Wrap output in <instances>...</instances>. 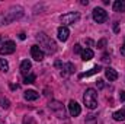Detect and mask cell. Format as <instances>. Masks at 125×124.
Returning a JSON list of instances; mask_svg holds the SVG:
<instances>
[{"label": "cell", "instance_id": "obj_31", "mask_svg": "<svg viewBox=\"0 0 125 124\" xmlns=\"http://www.w3.org/2000/svg\"><path fill=\"white\" fill-rule=\"evenodd\" d=\"M121 54H122V56H125V44L121 47Z\"/></svg>", "mask_w": 125, "mask_h": 124}, {"label": "cell", "instance_id": "obj_2", "mask_svg": "<svg viewBox=\"0 0 125 124\" xmlns=\"http://www.w3.org/2000/svg\"><path fill=\"white\" fill-rule=\"evenodd\" d=\"M36 38H38V41L41 42V45L45 48V51L48 53V54H51V53H55L57 51V44L51 39V38H48L45 34H38L36 35Z\"/></svg>", "mask_w": 125, "mask_h": 124}, {"label": "cell", "instance_id": "obj_7", "mask_svg": "<svg viewBox=\"0 0 125 124\" xmlns=\"http://www.w3.org/2000/svg\"><path fill=\"white\" fill-rule=\"evenodd\" d=\"M31 56L33 60L36 62H42L44 60V51L39 45H32L31 47Z\"/></svg>", "mask_w": 125, "mask_h": 124}, {"label": "cell", "instance_id": "obj_15", "mask_svg": "<svg viewBox=\"0 0 125 124\" xmlns=\"http://www.w3.org/2000/svg\"><path fill=\"white\" fill-rule=\"evenodd\" d=\"M93 51L90 50V48H84L83 51H82V59H83V62H90L92 59H93Z\"/></svg>", "mask_w": 125, "mask_h": 124}, {"label": "cell", "instance_id": "obj_24", "mask_svg": "<svg viewBox=\"0 0 125 124\" xmlns=\"http://www.w3.org/2000/svg\"><path fill=\"white\" fill-rule=\"evenodd\" d=\"M23 124H35V120L32 117H25L23 118Z\"/></svg>", "mask_w": 125, "mask_h": 124}, {"label": "cell", "instance_id": "obj_5", "mask_svg": "<svg viewBox=\"0 0 125 124\" xmlns=\"http://www.w3.org/2000/svg\"><path fill=\"white\" fill-rule=\"evenodd\" d=\"M93 19L97 24H103L108 19V13L102 7H96V9H93Z\"/></svg>", "mask_w": 125, "mask_h": 124}, {"label": "cell", "instance_id": "obj_19", "mask_svg": "<svg viewBox=\"0 0 125 124\" xmlns=\"http://www.w3.org/2000/svg\"><path fill=\"white\" fill-rule=\"evenodd\" d=\"M9 70V63L6 62L4 59H0V72H7Z\"/></svg>", "mask_w": 125, "mask_h": 124}, {"label": "cell", "instance_id": "obj_30", "mask_svg": "<svg viewBox=\"0 0 125 124\" xmlns=\"http://www.w3.org/2000/svg\"><path fill=\"white\" fill-rule=\"evenodd\" d=\"M19 38H21V39H25V38H26V35H25L23 32H21V34H19Z\"/></svg>", "mask_w": 125, "mask_h": 124}, {"label": "cell", "instance_id": "obj_27", "mask_svg": "<svg viewBox=\"0 0 125 124\" xmlns=\"http://www.w3.org/2000/svg\"><path fill=\"white\" fill-rule=\"evenodd\" d=\"M119 101H121V102L125 101V91H121V93H119Z\"/></svg>", "mask_w": 125, "mask_h": 124}, {"label": "cell", "instance_id": "obj_8", "mask_svg": "<svg viewBox=\"0 0 125 124\" xmlns=\"http://www.w3.org/2000/svg\"><path fill=\"white\" fill-rule=\"evenodd\" d=\"M68 112H70L71 117H77V115H80V112H82V107H80L76 101H70V102H68Z\"/></svg>", "mask_w": 125, "mask_h": 124}, {"label": "cell", "instance_id": "obj_29", "mask_svg": "<svg viewBox=\"0 0 125 124\" xmlns=\"http://www.w3.org/2000/svg\"><path fill=\"white\" fill-rule=\"evenodd\" d=\"M102 60H103V62H111V57H109L108 54H103V56H102Z\"/></svg>", "mask_w": 125, "mask_h": 124}, {"label": "cell", "instance_id": "obj_17", "mask_svg": "<svg viewBox=\"0 0 125 124\" xmlns=\"http://www.w3.org/2000/svg\"><path fill=\"white\" fill-rule=\"evenodd\" d=\"M114 120L115 121H124L125 120V110H119V111H116V112H114Z\"/></svg>", "mask_w": 125, "mask_h": 124}, {"label": "cell", "instance_id": "obj_23", "mask_svg": "<svg viewBox=\"0 0 125 124\" xmlns=\"http://www.w3.org/2000/svg\"><path fill=\"white\" fill-rule=\"evenodd\" d=\"M97 121H96V115H87V118H86V124H96Z\"/></svg>", "mask_w": 125, "mask_h": 124}, {"label": "cell", "instance_id": "obj_28", "mask_svg": "<svg viewBox=\"0 0 125 124\" xmlns=\"http://www.w3.org/2000/svg\"><path fill=\"white\" fill-rule=\"evenodd\" d=\"M96 83H97V88H99V89H102V88H105V83H103V80H97Z\"/></svg>", "mask_w": 125, "mask_h": 124}, {"label": "cell", "instance_id": "obj_22", "mask_svg": "<svg viewBox=\"0 0 125 124\" xmlns=\"http://www.w3.org/2000/svg\"><path fill=\"white\" fill-rule=\"evenodd\" d=\"M0 105L3 107V108H9L10 107V102L6 99V98H3V96H0Z\"/></svg>", "mask_w": 125, "mask_h": 124}, {"label": "cell", "instance_id": "obj_14", "mask_svg": "<svg viewBox=\"0 0 125 124\" xmlns=\"http://www.w3.org/2000/svg\"><path fill=\"white\" fill-rule=\"evenodd\" d=\"M23 98L26 101H36L39 98V93L36 92V91H26V92L23 93Z\"/></svg>", "mask_w": 125, "mask_h": 124}, {"label": "cell", "instance_id": "obj_21", "mask_svg": "<svg viewBox=\"0 0 125 124\" xmlns=\"http://www.w3.org/2000/svg\"><path fill=\"white\" fill-rule=\"evenodd\" d=\"M35 82V74H26L25 76V79H23V83H26V85H29V83H33Z\"/></svg>", "mask_w": 125, "mask_h": 124}, {"label": "cell", "instance_id": "obj_10", "mask_svg": "<svg viewBox=\"0 0 125 124\" xmlns=\"http://www.w3.org/2000/svg\"><path fill=\"white\" fill-rule=\"evenodd\" d=\"M57 35H58V39L64 42V41H67V39H68L70 31H68V28H67V26H60V28H58V31H57Z\"/></svg>", "mask_w": 125, "mask_h": 124}, {"label": "cell", "instance_id": "obj_20", "mask_svg": "<svg viewBox=\"0 0 125 124\" xmlns=\"http://www.w3.org/2000/svg\"><path fill=\"white\" fill-rule=\"evenodd\" d=\"M10 24V19L6 13H0V25H7Z\"/></svg>", "mask_w": 125, "mask_h": 124}, {"label": "cell", "instance_id": "obj_18", "mask_svg": "<svg viewBox=\"0 0 125 124\" xmlns=\"http://www.w3.org/2000/svg\"><path fill=\"white\" fill-rule=\"evenodd\" d=\"M62 69H64L67 73H73V72L76 70V67H74L73 63H65V64H62Z\"/></svg>", "mask_w": 125, "mask_h": 124}, {"label": "cell", "instance_id": "obj_6", "mask_svg": "<svg viewBox=\"0 0 125 124\" xmlns=\"http://www.w3.org/2000/svg\"><path fill=\"white\" fill-rule=\"evenodd\" d=\"M6 15L9 16V19H10V22H12V21H15V19H19V18L23 15V9L19 7V6H16V7H10L9 12H6Z\"/></svg>", "mask_w": 125, "mask_h": 124}, {"label": "cell", "instance_id": "obj_13", "mask_svg": "<svg viewBox=\"0 0 125 124\" xmlns=\"http://www.w3.org/2000/svg\"><path fill=\"white\" fill-rule=\"evenodd\" d=\"M31 67H32V64L29 60H23V62L21 63V73L22 74H29V70H31Z\"/></svg>", "mask_w": 125, "mask_h": 124}, {"label": "cell", "instance_id": "obj_26", "mask_svg": "<svg viewBox=\"0 0 125 124\" xmlns=\"http://www.w3.org/2000/svg\"><path fill=\"white\" fill-rule=\"evenodd\" d=\"M82 51H83V50H82V45H80V44H76V45H74V53L82 54Z\"/></svg>", "mask_w": 125, "mask_h": 124}, {"label": "cell", "instance_id": "obj_12", "mask_svg": "<svg viewBox=\"0 0 125 124\" xmlns=\"http://www.w3.org/2000/svg\"><path fill=\"white\" fill-rule=\"evenodd\" d=\"M100 70H102V67H100V66H94L93 69H90L89 72L80 73V74H79V77H80V79H83V77H89V76H93V74H96V73H99Z\"/></svg>", "mask_w": 125, "mask_h": 124}, {"label": "cell", "instance_id": "obj_4", "mask_svg": "<svg viewBox=\"0 0 125 124\" xmlns=\"http://www.w3.org/2000/svg\"><path fill=\"white\" fill-rule=\"evenodd\" d=\"M16 50V44L13 41H6L1 47H0V54L1 56H7V54H13Z\"/></svg>", "mask_w": 125, "mask_h": 124}, {"label": "cell", "instance_id": "obj_11", "mask_svg": "<svg viewBox=\"0 0 125 124\" xmlns=\"http://www.w3.org/2000/svg\"><path fill=\"white\" fill-rule=\"evenodd\" d=\"M105 76L112 82V80H116L118 79V72L115 69H112V67H106L105 69Z\"/></svg>", "mask_w": 125, "mask_h": 124}, {"label": "cell", "instance_id": "obj_32", "mask_svg": "<svg viewBox=\"0 0 125 124\" xmlns=\"http://www.w3.org/2000/svg\"><path fill=\"white\" fill-rule=\"evenodd\" d=\"M86 44H89V45H93V41H92V39H86Z\"/></svg>", "mask_w": 125, "mask_h": 124}, {"label": "cell", "instance_id": "obj_16", "mask_svg": "<svg viewBox=\"0 0 125 124\" xmlns=\"http://www.w3.org/2000/svg\"><path fill=\"white\" fill-rule=\"evenodd\" d=\"M114 10L115 12H125V0H116L114 3Z\"/></svg>", "mask_w": 125, "mask_h": 124}, {"label": "cell", "instance_id": "obj_1", "mask_svg": "<svg viewBox=\"0 0 125 124\" xmlns=\"http://www.w3.org/2000/svg\"><path fill=\"white\" fill-rule=\"evenodd\" d=\"M83 101H84V105L89 110H94L97 107V92L92 88L86 89V92L83 95Z\"/></svg>", "mask_w": 125, "mask_h": 124}, {"label": "cell", "instance_id": "obj_3", "mask_svg": "<svg viewBox=\"0 0 125 124\" xmlns=\"http://www.w3.org/2000/svg\"><path fill=\"white\" fill-rule=\"evenodd\" d=\"M60 19H61V22H62V26H65V25H71V24L77 22L80 19V15L77 12H70V13L62 15Z\"/></svg>", "mask_w": 125, "mask_h": 124}, {"label": "cell", "instance_id": "obj_25", "mask_svg": "<svg viewBox=\"0 0 125 124\" xmlns=\"http://www.w3.org/2000/svg\"><path fill=\"white\" fill-rule=\"evenodd\" d=\"M105 45H106V39H105V38L97 42V48H105Z\"/></svg>", "mask_w": 125, "mask_h": 124}, {"label": "cell", "instance_id": "obj_9", "mask_svg": "<svg viewBox=\"0 0 125 124\" xmlns=\"http://www.w3.org/2000/svg\"><path fill=\"white\" fill-rule=\"evenodd\" d=\"M50 108L60 117V118H62L64 117V108H62V105L60 104V102H57V101H54V102H51L50 104Z\"/></svg>", "mask_w": 125, "mask_h": 124}]
</instances>
